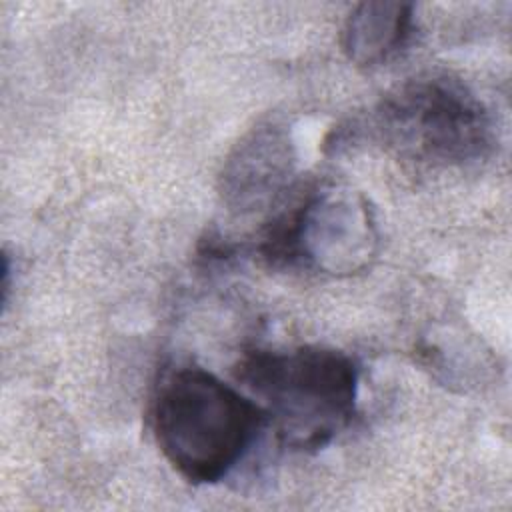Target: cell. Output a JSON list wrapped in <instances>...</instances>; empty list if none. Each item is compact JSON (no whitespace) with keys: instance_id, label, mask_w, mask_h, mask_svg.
I'll list each match as a JSON object with an SVG mask.
<instances>
[{"instance_id":"5b68a950","label":"cell","mask_w":512,"mask_h":512,"mask_svg":"<svg viewBox=\"0 0 512 512\" xmlns=\"http://www.w3.org/2000/svg\"><path fill=\"white\" fill-rule=\"evenodd\" d=\"M292 146L278 126L256 128L246 136L222 172V196L234 210H256L286 188L292 174Z\"/></svg>"},{"instance_id":"7a4b0ae2","label":"cell","mask_w":512,"mask_h":512,"mask_svg":"<svg viewBox=\"0 0 512 512\" xmlns=\"http://www.w3.org/2000/svg\"><path fill=\"white\" fill-rule=\"evenodd\" d=\"M236 378L290 448H322L356 410V364L334 348L256 350L238 364Z\"/></svg>"},{"instance_id":"8992f818","label":"cell","mask_w":512,"mask_h":512,"mask_svg":"<svg viewBox=\"0 0 512 512\" xmlns=\"http://www.w3.org/2000/svg\"><path fill=\"white\" fill-rule=\"evenodd\" d=\"M412 4L362 2L346 18L342 46L358 66H376L388 60L410 36Z\"/></svg>"},{"instance_id":"3957f363","label":"cell","mask_w":512,"mask_h":512,"mask_svg":"<svg viewBox=\"0 0 512 512\" xmlns=\"http://www.w3.org/2000/svg\"><path fill=\"white\" fill-rule=\"evenodd\" d=\"M380 126L402 152L444 164L482 158L492 146L484 104L448 76L414 78L382 100Z\"/></svg>"},{"instance_id":"277c9868","label":"cell","mask_w":512,"mask_h":512,"mask_svg":"<svg viewBox=\"0 0 512 512\" xmlns=\"http://www.w3.org/2000/svg\"><path fill=\"white\" fill-rule=\"evenodd\" d=\"M376 246L366 198L350 188L322 186L270 224L260 252L270 264H302L336 276L364 270Z\"/></svg>"},{"instance_id":"6da1fadb","label":"cell","mask_w":512,"mask_h":512,"mask_svg":"<svg viewBox=\"0 0 512 512\" xmlns=\"http://www.w3.org/2000/svg\"><path fill=\"white\" fill-rule=\"evenodd\" d=\"M264 412L198 366L172 372L154 402V434L164 458L194 484L222 480L246 454Z\"/></svg>"}]
</instances>
